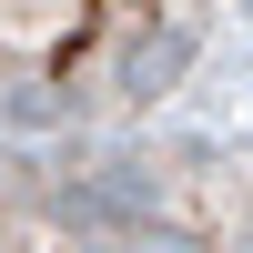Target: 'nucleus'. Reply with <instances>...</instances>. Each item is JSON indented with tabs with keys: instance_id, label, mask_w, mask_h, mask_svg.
I'll use <instances>...</instances> for the list:
<instances>
[{
	"instance_id": "obj_1",
	"label": "nucleus",
	"mask_w": 253,
	"mask_h": 253,
	"mask_svg": "<svg viewBox=\"0 0 253 253\" xmlns=\"http://www.w3.org/2000/svg\"><path fill=\"white\" fill-rule=\"evenodd\" d=\"M182 71H193V31H182V20L162 31V20H152V31H142L132 51H122V101H162Z\"/></svg>"
},
{
	"instance_id": "obj_2",
	"label": "nucleus",
	"mask_w": 253,
	"mask_h": 253,
	"mask_svg": "<svg viewBox=\"0 0 253 253\" xmlns=\"http://www.w3.org/2000/svg\"><path fill=\"white\" fill-rule=\"evenodd\" d=\"M132 253H203L193 233H152V223H142V233H132Z\"/></svg>"
}]
</instances>
